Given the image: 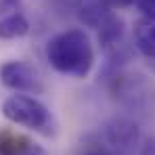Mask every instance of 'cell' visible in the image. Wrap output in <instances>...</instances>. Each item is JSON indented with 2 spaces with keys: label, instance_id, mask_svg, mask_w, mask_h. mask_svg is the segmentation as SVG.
<instances>
[{
  "label": "cell",
  "instance_id": "12",
  "mask_svg": "<svg viewBox=\"0 0 155 155\" xmlns=\"http://www.w3.org/2000/svg\"><path fill=\"white\" fill-rule=\"evenodd\" d=\"M21 155H46V153H44L40 147H36V145H29V147H27V149H25V151H23Z\"/></svg>",
  "mask_w": 155,
  "mask_h": 155
},
{
  "label": "cell",
  "instance_id": "5",
  "mask_svg": "<svg viewBox=\"0 0 155 155\" xmlns=\"http://www.w3.org/2000/svg\"><path fill=\"white\" fill-rule=\"evenodd\" d=\"M0 82L15 92H40L42 82L38 71L23 61H6L0 65Z\"/></svg>",
  "mask_w": 155,
  "mask_h": 155
},
{
  "label": "cell",
  "instance_id": "10",
  "mask_svg": "<svg viewBox=\"0 0 155 155\" xmlns=\"http://www.w3.org/2000/svg\"><path fill=\"white\" fill-rule=\"evenodd\" d=\"M136 6H138L149 19H155V0H136Z\"/></svg>",
  "mask_w": 155,
  "mask_h": 155
},
{
  "label": "cell",
  "instance_id": "7",
  "mask_svg": "<svg viewBox=\"0 0 155 155\" xmlns=\"http://www.w3.org/2000/svg\"><path fill=\"white\" fill-rule=\"evenodd\" d=\"M29 34V21L23 17V13L13 11L4 17H0V38L2 40H17Z\"/></svg>",
  "mask_w": 155,
  "mask_h": 155
},
{
  "label": "cell",
  "instance_id": "13",
  "mask_svg": "<svg viewBox=\"0 0 155 155\" xmlns=\"http://www.w3.org/2000/svg\"><path fill=\"white\" fill-rule=\"evenodd\" d=\"M111 6H130V4H134L136 0H107Z\"/></svg>",
  "mask_w": 155,
  "mask_h": 155
},
{
  "label": "cell",
  "instance_id": "2",
  "mask_svg": "<svg viewBox=\"0 0 155 155\" xmlns=\"http://www.w3.org/2000/svg\"><path fill=\"white\" fill-rule=\"evenodd\" d=\"M111 94L130 117H155V84L140 71H120L111 80Z\"/></svg>",
  "mask_w": 155,
  "mask_h": 155
},
{
  "label": "cell",
  "instance_id": "11",
  "mask_svg": "<svg viewBox=\"0 0 155 155\" xmlns=\"http://www.w3.org/2000/svg\"><path fill=\"white\" fill-rule=\"evenodd\" d=\"M138 155H155V136H149V138L140 145Z\"/></svg>",
  "mask_w": 155,
  "mask_h": 155
},
{
  "label": "cell",
  "instance_id": "3",
  "mask_svg": "<svg viewBox=\"0 0 155 155\" xmlns=\"http://www.w3.org/2000/svg\"><path fill=\"white\" fill-rule=\"evenodd\" d=\"M2 115L13 124L25 126L46 136L54 132V120L48 107L29 94H11L8 99H4Z\"/></svg>",
  "mask_w": 155,
  "mask_h": 155
},
{
  "label": "cell",
  "instance_id": "8",
  "mask_svg": "<svg viewBox=\"0 0 155 155\" xmlns=\"http://www.w3.org/2000/svg\"><path fill=\"white\" fill-rule=\"evenodd\" d=\"M134 44L145 57L155 59V19H143L134 27Z\"/></svg>",
  "mask_w": 155,
  "mask_h": 155
},
{
  "label": "cell",
  "instance_id": "9",
  "mask_svg": "<svg viewBox=\"0 0 155 155\" xmlns=\"http://www.w3.org/2000/svg\"><path fill=\"white\" fill-rule=\"evenodd\" d=\"M80 155H115V151H113L107 143L92 140V143H86V145L82 147V153Z\"/></svg>",
  "mask_w": 155,
  "mask_h": 155
},
{
  "label": "cell",
  "instance_id": "6",
  "mask_svg": "<svg viewBox=\"0 0 155 155\" xmlns=\"http://www.w3.org/2000/svg\"><path fill=\"white\" fill-rule=\"evenodd\" d=\"M78 15L84 25L99 31L113 19L115 13L111 11V4L107 0H78Z\"/></svg>",
  "mask_w": 155,
  "mask_h": 155
},
{
  "label": "cell",
  "instance_id": "4",
  "mask_svg": "<svg viewBox=\"0 0 155 155\" xmlns=\"http://www.w3.org/2000/svg\"><path fill=\"white\" fill-rule=\"evenodd\" d=\"M105 143L115 151V155H134L140 143L138 122L130 115H115L103 128Z\"/></svg>",
  "mask_w": 155,
  "mask_h": 155
},
{
  "label": "cell",
  "instance_id": "1",
  "mask_svg": "<svg viewBox=\"0 0 155 155\" xmlns=\"http://www.w3.org/2000/svg\"><path fill=\"white\" fill-rule=\"evenodd\" d=\"M46 59L54 71L71 78H86L94 65V48L86 31L67 29L51 38Z\"/></svg>",
  "mask_w": 155,
  "mask_h": 155
}]
</instances>
